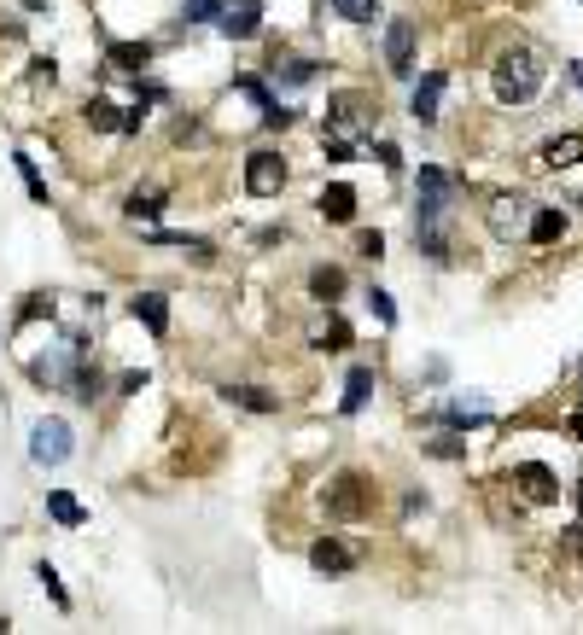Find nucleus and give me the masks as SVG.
I'll return each mask as SVG.
<instances>
[{"label":"nucleus","instance_id":"nucleus-29","mask_svg":"<svg viewBox=\"0 0 583 635\" xmlns=\"http://www.w3.org/2000/svg\"><path fill=\"white\" fill-rule=\"evenodd\" d=\"M368 309H374V315H379V321H385V327L397 321V303H391V292H379V286H374V292H368Z\"/></svg>","mask_w":583,"mask_h":635},{"label":"nucleus","instance_id":"nucleus-26","mask_svg":"<svg viewBox=\"0 0 583 635\" xmlns=\"http://www.w3.org/2000/svg\"><path fill=\"white\" fill-rule=\"evenodd\" d=\"M333 12L350 24H374V0H333Z\"/></svg>","mask_w":583,"mask_h":635},{"label":"nucleus","instance_id":"nucleus-27","mask_svg":"<svg viewBox=\"0 0 583 635\" xmlns=\"http://www.w3.org/2000/svg\"><path fill=\"white\" fill-rule=\"evenodd\" d=\"M280 82H315V65L309 59H286V65H275Z\"/></svg>","mask_w":583,"mask_h":635},{"label":"nucleus","instance_id":"nucleus-20","mask_svg":"<svg viewBox=\"0 0 583 635\" xmlns=\"http://www.w3.org/2000/svg\"><path fill=\"white\" fill-rule=\"evenodd\" d=\"M560 234H566V216H560V210H537V216H531V239H537V245H554Z\"/></svg>","mask_w":583,"mask_h":635},{"label":"nucleus","instance_id":"nucleus-31","mask_svg":"<svg viewBox=\"0 0 583 635\" xmlns=\"http://www.w3.org/2000/svg\"><path fill=\"white\" fill-rule=\"evenodd\" d=\"M18 169H24V181H30V199H35V204H47V187H41V175H35V164L24 158V152H18Z\"/></svg>","mask_w":583,"mask_h":635},{"label":"nucleus","instance_id":"nucleus-21","mask_svg":"<svg viewBox=\"0 0 583 635\" xmlns=\"http://www.w3.org/2000/svg\"><path fill=\"white\" fill-rule=\"evenodd\" d=\"M47 513H53L59 525H82V519H88V513H82V502H76L70 490H53V496H47Z\"/></svg>","mask_w":583,"mask_h":635},{"label":"nucleus","instance_id":"nucleus-3","mask_svg":"<svg viewBox=\"0 0 583 635\" xmlns=\"http://www.w3.org/2000/svg\"><path fill=\"white\" fill-rule=\"evenodd\" d=\"M537 88H543V65H537L531 53H502V59H496V94H502V100L519 105V100H531Z\"/></svg>","mask_w":583,"mask_h":635},{"label":"nucleus","instance_id":"nucleus-5","mask_svg":"<svg viewBox=\"0 0 583 635\" xmlns=\"http://www.w3.org/2000/svg\"><path fill=\"white\" fill-rule=\"evenodd\" d=\"M216 24H222V35H234V41L257 35L263 30V0H216Z\"/></svg>","mask_w":583,"mask_h":635},{"label":"nucleus","instance_id":"nucleus-11","mask_svg":"<svg viewBox=\"0 0 583 635\" xmlns=\"http://www.w3.org/2000/svg\"><path fill=\"white\" fill-rule=\"evenodd\" d=\"M514 484L525 490V502H560V484H554V472H549V467H537V461L514 467Z\"/></svg>","mask_w":583,"mask_h":635},{"label":"nucleus","instance_id":"nucleus-14","mask_svg":"<svg viewBox=\"0 0 583 635\" xmlns=\"http://www.w3.org/2000/svg\"><path fill=\"white\" fill-rule=\"evenodd\" d=\"M315 204H321V216H327V222H350V216H356V193H350L344 181H339V187H321V199H315Z\"/></svg>","mask_w":583,"mask_h":635},{"label":"nucleus","instance_id":"nucleus-37","mask_svg":"<svg viewBox=\"0 0 583 635\" xmlns=\"http://www.w3.org/2000/svg\"><path fill=\"white\" fill-rule=\"evenodd\" d=\"M572 432H578V437H583V414H572Z\"/></svg>","mask_w":583,"mask_h":635},{"label":"nucleus","instance_id":"nucleus-8","mask_svg":"<svg viewBox=\"0 0 583 635\" xmlns=\"http://www.w3.org/2000/svg\"><path fill=\"white\" fill-rule=\"evenodd\" d=\"M76 362H82V350H76V338H70V350H59V356H35L30 379H41V385H70V379H76Z\"/></svg>","mask_w":583,"mask_h":635},{"label":"nucleus","instance_id":"nucleus-38","mask_svg":"<svg viewBox=\"0 0 583 635\" xmlns=\"http://www.w3.org/2000/svg\"><path fill=\"white\" fill-rule=\"evenodd\" d=\"M578 82H583V65H578Z\"/></svg>","mask_w":583,"mask_h":635},{"label":"nucleus","instance_id":"nucleus-15","mask_svg":"<svg viewBox=\"0 0 583 635\" xmlns=\"http://www.w3.org/2000/svg\"><path fill=\"white\" fill-rule=\"evenodd\" d=\"M543 164H549V169L583 164V134H560V140H549V146H543Z\"/></svg>","mask_w":583,"mask_h":635},{"label":"nucleus","instance_id":"nucleus-17","mask_svg":"<svg viewBox=\"0 0 583 635\" xmlns=\"http://www.w3.org/2000/svg\"><path fill=\"white\" fill-rule=\"evenodd\" d=\"M222 397L240 402V408H251V414H275L280 397H269V391H257V385H222Z\"/></svg>","mask_w":583,"mask_h":635},{"label":"nucleus","instance_id":"nucleus-1","mask_svg":"<svg viewBox=\"0 0 583 635\" xmlns=\"http://www.w3.org/2000/svg\"><path fill=\"white\" fill-rule=\"evenodd\" d=\"M449 199H455V181L438 164H426L420 169V187H414V228H438Z\"/></svg>","mask_w":583,"mask_h":635},{"label":"nucleus","instance_id":"nucleus-23","mask_svg":"<svg viewBox=\"0 0 583 635\" xmlns=\"http://www.w3.org/2000/svg\"><path fill=\"white\" fill-rule=\"evenodd\" d=\"M158 210H164V193H158V187H146V193H129V216H146V222H152V216H158Z\"/></svg>","mask_w":583,"mask_h":635},{"label":"nucleus","instance_id":"nucleus-9","mask_svg":"<svg viewBox=\"0 0 583 635\" xmlns=\"http://www.w3.org/2000/svg\"><path fill=\"white\" fill-rule=\"evenodd\" d=\"M309 566L327 571V577H344V571L356 566V548H350V542H339V536H321V542L309 548Z\"/></svg>","mask_w":583,"mask_h":635},{"label":"nucleus","instance_id":"nucleus-10","mask_svg":"<svg viewBox=\"0 0 583 635\" xmlns=\"http://www.w3.org/2000/svg\"><path fill=\"white\" fill-rule=\"evenodd\" d=\"M519 228H531V204H525V199L508 193V199L490 204V234H496V239H514Z\"/></svg>","mask_w":583,"mask_h":635},{"label":"nucleus","instance_id":"nucleus-19","mask_svg":"<svg viewBox=\"0 0 583 635\" xmlns=\"http://www.w3.org/2000/svg\"><path fill=\"white\" fill-rule=\"evenodd\" d=\"M82 117H88V129L123 134V111H117V105H111V100H88V111H82Z\"/></svg>","mask_w":583,"mask_h":635},{"label":"nucleus","instance_id":"nucleus-34","mask_svg":"<svg viewBox=\"0 0 583 635\" xmlns=\"http://www.w3.org/2000/svg\"><path fill=\"white\" fill-rule=\"evenodd\" d=\"M356 251H362V257H379V251H385V239H379V234H362V239H356Z\"/></svg>","mask_w":583,"mask_h":635},{"label":"nucleus","instance_id":"nucleus-22","mask_svg":"<svg viewBox=\"0 0 583 635\" xmlns=\"http://www.w3.org/2000/svg\"><path fill=\"white\" fill-rule=\"evenodd\" d=\"M309 292L321 303H333L344 292V268H315V274H309Z\"/></svg>","mask_w":583,"mask_h":635},{"label":"nucleus","instance_id":"nucleus-13","mask_svg":"<svg viewBox=\"0 0 583 635\" xmlns=\"http://www.w3.org/2000/svg\"><path fill=\"white\" fill-rule=\"evenodd\" d=\"M135 321L152 338H164V333H170V303L158 298V292H140V298H135Z\"/></svg>","mask_w":583,"mask_h":635},{"label":"nucleus","instance_id":"nucleus-2","mask_svg":"<svg viewBox=\"0 0 583 635\" xmlns=\"http://www.w3.org/2000/svg\"><path fill=\"white\" fill-rule=\"evenodd\" d=\"M321 507H327V519H362V513L374 507V484H368L362 472H339V478L327 484Z\"/></svg>","mask_w":583,"mask_h":635},{"label":"nucleus","instance_id":"nucleus-33","mask_svg":"<svg viewBox=\"0 0 583 635\" xmlns=\"http://www.w3.org/2000/svg\"><path fill=\"white\" fill-rule=\"evenodd\" d=\"M263 123H269V129H286V123H292V111H286V105H269V111H263Z\"/></svg>","mask_w":583,"mask_h":635},{"label":"nucleus","instance_id":"nucleus-28","mask_svg":"<svg viewBox=\"0 0 583 635\" xmlns=\"http://www.w3.org/2000/svg\"><path fill=\"white\" fill-rule=\"evenodd\" d=\"M321 350H350V327H344L339 315L327 321V333H321Z\"/></svg>","mask_w":583,"mask_h":635},{"label":"nucleus","instance_id":"nucleus-35","mask_svg":"<svg viewBox=\"0 0 583 635\" xmlns=\"http://www.w3.org/2000/svg\"><path fill=\"white\" fill-rule=\"evenodd\" d=\"M327 158H333V164H350V140H327Z\"/></svg>","mask_w":583,"mask_h":635},{"label":"nucleus","instance_id":"nucleus-6","mask_svg":"<svg viewBox=\"0 0 583 635\" xmlns=\"http://www.w3.org/2000/svg\"><path fill=\"white\" fill-rule=\"evenodd\" d=\"M30 455H35V467H65L70 461V426L65 420H41V426H35Z\"/></svg>","mask_w":583,"mask_h":635},{"label":"nucleus","instance_id":"nucleus-24","mask_svg":"<svg viewBox=\"0 0 583 635\" xmlns=\"http://www.w3.org/2000/svg\"><path fill=\"white\" fill-rule=\"evenodd\" d=\"M105 391V379L94 368H76V379H70V397H82V402H94Z\"/></svg>","mask_w":583,"mask_h":635},{"label":"nucleus","instance_id":"nucleus-18","mask_svg":"<svg viewBox=\"0 0 583 635\" xmlns=\"http://www.w3.org/2000/svg\"><path fill=\"white\" fill-rule=\"evenodd\" d=\"M368 391H374V368H356L350 373V385H344V414H362V402H368Z\"/></svg>","mask_w":583,"mask_h":635},{"label":"nucleus","instance_id":"nucleus-12","mask_svg":"<svg viewBox=\"0 0 583 635\" xmlns=\"http://www.w3.org/2000/svg\"><path fill=\"white\" fill-rule=\"evenodd\" d=\"M444 88H449V76L444 70H432V76H426V82H420V88H414V123H438V100H444Z\"/></svg>","mask_w":583,"mask_h":635},{"label":"nucleus","instance_id":"nucleus-32","mask_svg":"<svg viewBox=\"0 0 583 635\" xmlns=\"http://www.w3.org/2000/svg\"><path fill=\"white\" fill-rule=\"evenodd\" d=\"M374 158H379V164H385V169H397V164H403V152H397L391 140H379V146H374Z\"/></svg>","mask_w":583,"mask_h":635},{"label":"nucleus","instance_id":"nucleus-36","mask_svg":"<svg viewBox=\"0 0 583 635\" xmlns=\"http://www.w3.org/2000/svg\"><path fill=\"white\" fill-rule=\"evenodd\" d=\"M572 548H578V560H583V531H572Z\"/></svg>","mask_w":583,"mask_h":635},{"label":"nucleus","instance_id":"nucleus-16","mask_svg":"<svg viewBox=\"0 0 583 635\" xmlns=\"http://www.w3.org/2000/svg\"><path fill=\"white\" fill-rule=\"evenodd\" d=\"M105 59H111L117 70H146L152 65V47H146V41H111Z\"/></svg>","mask_w":583,"mask_h":635},{"label":"nucleus","instance_id":"nucleus-30","mask_svg":"<svg viewBox=\"0 0 583 635\" xmlns=\"http://www.w3.org/2000/svg\"><path fill=\"white\" fill-rule=\"evenodd\" d=\"M35 577H41V589H47V595H53V601H59V606H70L65 583H59V571H53V566H41V571H35Z\"/></svg>","mask_w":583,"mask_h":635},{"label":"nucleus","instance_id":"nucleus-25","mask_svg":"<svg viewBox=\"0 0 583 635\" xmlns=\"http://www.w3.org/2000/svg\"><path fill=\"white\" fill-rule=\"evenodd\" d=\"M414 245H420L426 257H438V263H444V257H449V239L438 234V228H414Z\"/></svg>","mask_w":583,"mask_h":635},{"label":"nucleus","instance_id":"nucleus-7","mask_svg":"<svg viewBox=\"0 0 583 635\" xmlns=\"http://www.w3.org/2000/svg\"><path fill=\"white\" fill-rule=\"evenodd\" d=\"M385 65H391V76H409L414 70V18H391V30H385Z\"/></svg>","mask_w":583,"mask_h":635},{"label":"nucleus","instance_id":"nucleus-4","mask_svg":"<svg viewBox=\"0 0 583 635\" xmlns=\"http://www.w3.org/2000/svg\"><path fill=\"white\" fill-rule=\"evenodd\" d=\"M245 187H251L257 199H275L280 187H286V158H280V152H251V158H245Z\"/></svg>","mask_w":583,"mask_h":635}]
</instances>
